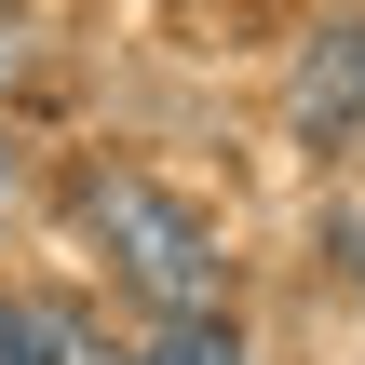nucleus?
<instances>
[{
  "mask_svg": "<svg viewBox=\"0 0 365 365\" xmlns=\"http://www.w3.org/2000/svg\"><path fill=\"white\" fill-rule=\"evenodd\" d=\"M81 230L108 244V271L176 325V312H217V244H203V217L176 203V190H149V176H81Z\"/></svg>",
  "mask_w": 365,
  "mask_h": 365,
  "instance_id": "1",
  "label": "nucleus"
},
{
  "mask_svg": "<svg viewBox=\"0 0 365 365\" xmlns=\"http://www.w3.org/2000/svg\"><path fill=\"white\" fill-rule=\"evenodd\" d=\"M81 365H122V352H81Z\"/></svg>",
  "mask_w": 365,
  "mask_h": 365,
  "instance_id": "6",
  "label": "nucleus"
},
{
  "mask_svg": "<svg viewBox=\"0 0 365 365\" xmlns=\"http://www.w3.org/2000/svg\"><path fill=\"white\" fill-rule=\"evenodd\" d=\"M135 365H244V339H230L217 312H176V325H163V339H149Z\"/></svg>",
  "mask_w": 365,
  "mask_h": 365,
  "instance_id": "4",
  "label": "nucleus"
},
{
  "mask_svg": "<svg viewBox=\"0 0 365 365\" xmlns=\"http://www.w3.org/2000/svg\"><path fill=\"white\" fill-rule=\"evenodd\" d=\"M0 68H14V27H0Z\"/></svg>",
  "mask_w": 365,
  "mask_h": 365,
  "instance_id": "5",
  "label": "nucleus"
},
{
  "mask_svg": "<svg viewBox=\"0 0 365 365\" xmlns=\"http://www.w3.org/2000/svg\"><path fill=\"white\" fill-rule=\"evenodd\" d=\"M284 108H298V135H312V149L365 135V27H325V41H312V68H298V95H284Z\"/></svg>",
  "mask_w": 365,
  "mask_h": 365,
  "instance_id": "2",
  "label": "nucleus"
},
{
  "mask_svg": "<svg viewBox=\"0 0 365 365\" xmlns=\"http://www.w3.org/2000/svg\"><path fill=\"white\" fill-rule=\"evenodd\" d=\"M95 339L54 312V298H0V365H81Z\"/></svg>",
  "mask_w": 365,
  "mask_h": 365,
  "instance_id": "3",
  "label": "nucleus"
}]
</instances>
